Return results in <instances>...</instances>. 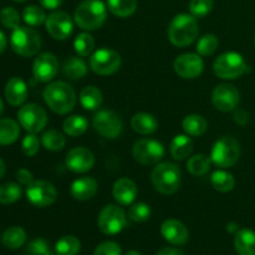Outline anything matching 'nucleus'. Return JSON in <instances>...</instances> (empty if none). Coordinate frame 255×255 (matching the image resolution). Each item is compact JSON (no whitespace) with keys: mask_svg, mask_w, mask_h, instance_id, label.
I'll use <instances>...</instances> for the list:
<instances>
[{"mask_svg":"<svg viewBox=\"0 0 255 255\" xmlns=\"http://www.w3.org/2000/svg\"><path fill=\"white\" fill-rule=\"evenodd\" d=\"M45 102L51 111L59 115H66L76 105V94L69 84L56 81L45 87L42 92Z\"/></svg>","mask_w":255,"mask_h":255,"instance_id":"obj_1","label":"nucleus"},{"mask_svg":"<svg viewBox=\"0 0 255 255\" xmlns=\"http://www.w3.org/2000/svg\"><path fill=\"white\" fill-rule=\"evenodd\" d=\"M198 22L193 15L178 14L168 26V39L174 46L186 47L198 37Z\"/></svg>","mask_w":255,"mask_h":255,"instance_id":"obj_2","label":"nucleus"},{"mask_svg":"<svg viewBox=\"0 0 255 255\" xmlns=\"http://www.w3.org/2000/svg\"><path fill=\"white\" fill-rule=\"evenodd\" d=\"M107 17L106 5L101 0H84L75 10V22L82 30H96L105 24Z\"/></svg>","mask_w":255,"mask_h":255,"instance_id":"obj_3","label":"nucleus"},{"mask_svg":"<svg viewBox=\"0 0 255 255\" xmlns=\"http://www.w3.org/2000/svg\"><path fill=\"white\" fill-rule=\"evenodd\" d=\"M151 179L157 192L162 194H173L181 186V169L172 162H163L154 167Z\"/></svg>","mask_w":255,"mask_h":255,"instance_id":"obj_4","label":"nucleus"},{"mask_svg":"<svg viewBox=\"0 0 255 255\" xmlns=\"http://www.w3.org/2000/svg\"><path fill=\"white\" fill-rule=\"evenodd\" d=\"M11 49L24 57L34 56L41 47V37L39 32L27 26H17L10 36Z\"/></svg>","mask_w":255,"mask_h":255,"instance_id":"obj_5","label":"nucleus"},{"mask_svg":"<svg viewBox=\"0 0 255 255\" xmlns=\"http://www.w3.org/2000/svg\"><path fill=\"white\" fill-rule=\"evenodd\" d=\"M214 74L223 80H234L248 71V65L241 54L234 51L224 52L214 61Z\"/></svg>","mask_w":255,"mask_h":255,"instance_id":"obj_6","label":"nucleus"},{"mask_svg":"<svg viewBox=\"0 0 255 255\" xmlns=\"http://www.w3.org/2000/svg\"><path fill=\"white\" fill-rule=\"evenodd\" d=\"M239 154H241V147L238 141L231 136H223L214 143L211 159L217 167L227 168L237 163Z\"/></svg>","mask_w":255,"mask_h":255,"instance_id":"obj_7","label":"nucleus"},{"mask_svg":"<svg viewBox=\"0 0 255 255\" xmlns=\"http://www.w3.org/2000/svg\"><path fill=\"white\" fill-rule=\"evenodd\" d=\"M100 231L107 236H115L124 231L127 227V217L124 209L119 206L109 204L100 212L97 219Z\"/></svg>","mask_w":255,"mask_h":255,"instance_id":"obj_8","label":"nucleus"},{"mask_svg":"<svg viewBox=\"0 0 255 255\" xmlns=\"http://www.w3.org/2000/svg\"><path fill=\"white\" fill-rule=\"evenodd\" d=\"M133 158L143 166L156 164L163 158L164 147L161 142L151 138L138 139L132 148Z\"/></svg>","mask_w":255,"mask_h":255,"instance_id":"obj_9","label":"nucleus"},{"mask_svg":"<svg viewBox=\"0 0 255 255\" xmlns=\"http://www.w3.org/2000/svg\"><path fill=\"white\" fill-rule=\"evenodd\" d=\"M121 66V56L112 49H100L92 54L90 67L92 71L101 76L112 75Z\"/></svg>","mask_w":255,"mask_h":255,"instance_id":"obj_10","label":"nucleus"},{"mask_svg":"<svg viewBox=\"0 0 255 255\" xmlns=\"http://www.w3.org/2000/svg\"><path fill=\"white\" fill-rule=\"evenodd\" d=\"M17 120H19L20 126L24 127L25 131L29 133H37L46 126L47 115L39 105L29 104L19 110Z\"/></svg>","mask_w":255,"mask_h":255,"instance_id":"obj_11","label":"nucleus"},{"mask_svg":"<svg viewBox=\"0 0 255 255\" xmlns=\"http://www.w3.org/2000/svg\"><path fill=\"white\" fill-rule=\"evenodd\" d=\"M27 201L35 207L44 208L56 201L57 192L54 184L47 181H34L26 187Z\"/></svg>","mask_w":255,"mask_h":255,"instance_id":"obj_12","label":"nucleus"},{"mask_svg":"<svg viewBox=\"0 0 255 255\" xmlns=\"http://www.w3.org/2000/svg\"><path fill=\"white\" fill-rule=\"evenodd\" d=\"M92 124H94L95 129L101 136L110 139L119 137L121 134L122 128H124V124H122L119 115L111 110H101V111L97 112L95 115Z\"/></svg>","mask_w":255,"mask_h":255,"instance_id":"obj_13","label":"nucleus"},{"mask_svg":"<svg viewBox=\"0 0 255 255\" xmlns=\"http://www.w3.org/2000/svg\"><path fill=\"white\" fill-rule=\"evenodd\" d=\"M174 71L182 79L192 80L201 76L203 72L204 62L201 55L198 54H183L174 60Z\"/></svg>","mask_w":255,"mask_h":255,"instance_id":"obj_14","label":"nucleus"},{"mask_svg":"<svg viewBox=\"0 0 255 255\" xmlns=\"http://www.w3.org/2000/svg\"><path fill=\"white\" fill-rule=\"evenodd\" d=\"M239 91L231 84H221L213 90L212 102L222 112H229L236 110L239 104Z\"/></svg>","mask_w":255,"mask_h":255,"instance_id":"obj_15","label":"nucleus"},{"mask_svg":"<svg viewBox=\"0 0 255 255\" xmlns=\"http://www.w3.org/2000/svg\"><path fill=\"white\" fill-rule=\"evenodd\" d=\"M46 30L54 39L65 40L71 35L74 30V22L67 12L54 11L46 17Z\"/></svg>","mask_w":255,"mask_h":255,"instance_id":"obj_16","label":"nucleus"},{"mask_svg":"<svg viewBox=\"0 0 255 255\" xmlns=\"http://www.w3.org/2000/svg\"><path fill=\"white\" fill-rule=\"evenodd\" d=\"M59 71V61L51 52H42L35 59L32 65V74L37 81H51Z\"/></svg>","mask_w":255,"mask_h":255,"instance_id":"obj_17","label":"nucleus"},{"mask_svg":"<svg viewBox=\"0 0 255 255\" xmlns=\"http://www.w3.org/2000/svg\"><path fill=\"white\" fill-rule=\"evenodd\" d=\"M95 164V156L89 148L75 147L66 156V166L75 173L89 172Z\"/></svg>","mask_w":255,"mask_h":255,"instance_id":"obj_18","label":"nucleus"},{"mask_svg":"<svg viewBox=\"0 0 255 255\" xmlns=\"http://www.w3.org/2000/svg\"><path fill=\"white\" fill-rule=\"evenodd\" d=\"M161 234L167 242L173 246H183L189 239L188 229L177 219H168L163 222L161 227Z\"/></svg>","mask_w":255,"mask_h":255,"instance_id":"obj_19","label":"nucleus"},{"mask_svg":"<svg viewBox=\"0 0 255 255\" xmlns=\"http://www.w3.org/2000/svg\"><path fill=\"white\" fill-rule=\"evenodd\" d=\"M112 194L121 206H131L137 197V186L128 178H120L115 182Z\"/></svg>","mask_w":255,"mask_h":255,"instance_id":"obj_20","label":"nucleus"},{"mask_svg":"<svg viewBox=\"0 0 255 255\" xmlns=\"http://www.w3.org/2000/svg\"><path fill=\"white\" fill-rule=\"evenodd\" d=\"M5 99L11 106H21L27 99V86L21 77H11L5 86Z\"/></svg>","mask_w":255,"mask_h":255,"instance_id":"obj_21","label":"nucleus"},{"mask_svg":"<svg viewBox=\"0 0 255 255\" xmlns=\"http://www.w3.org/2000/svg\"><path fill=\"white\" fill-rule=\"evenodd\" d=\"M97 192V182L91 177H82L72 182L70 193L77 201L91 199Z\"/></svg>","mask_w":255,"mask_h":255,"instance_id":"obj_22","label":"nucleus"},{"mask_svg":"<svg viewBox=\"0 0 255 255\" xmlns=\"http://www.w3.org/2000/svg\"><path fill=\"white\" fill-rule=\"evenodd\" d=\"M234 248L239 255H255V232L241 229L236 233Z\"/></svg>","mask_w":255,"mask_h":255,"instance_id":"obj_23","label":"nucleus"},{"mask_svg":"<svg viewBox=\"0 0 255 255\" xmlns=\"http://www.w3.org/2000/svg\"><path fill=\"white\" fill-rule=\"evenodd\" d=\"M131 126L133 131L139 134H151L158 128V122L151 114L139 112L136 114L131 120Z\"/></svg>","mask_w":255,"mask_h":255,"instance_id":"obj_24","label":"nucleus"},{"mask_svg":"<svg viewBox=\"0 0 255 255\" xmlns=\"http://www.w3.org/2000/svg\"><path fill=\"white\" fill-rule=\"evenodd\" d=\"M192 151H193V141L186 134H178L172 139L169 152L174 159L182 161L187 158L192 153Z\"/></svg>","mask_w":255,"mask_h":255,"instance_id":"obj_25","label":"nucleus"},{"mask_svg":"<svg viewBox=\"0 0 255 255\" xmlns=\"http://www.w3.org/2000/svg\"><path fill=\"white\" fill-rule=\"evenodd\" d=\"M20 136L19 125L11 119L0 120V144L9 146L14 143Z\"/></svg>","mask_w":255,"mask_h":255,"instance_id":"obj_26","label":"nucleus"},{"mask_svg":"<svg viewBox=\"0 0 255 255\" xmlns=\"http://www.w3.org/2000/svg\"><path fill=\"white\" fill-rule=\"evenodd\" d=\"M102 100H104L102 92L95 86H87L80 92V102L82 107L89 111H95L99 109L102 104Z\"/></svg>","mask_w":255,"mask_h":255,"instance_id":"obj_27","label":"nucleus"},{"mask_svg":"<svg viewBox=\"0 0 255 255\" xmlns=\"http://www.w3.org/2000/svg\"><path fill=\"white\" fill-rule=\"evenodd\" d=\"M87 70H89V67H87L86 62L81 57L75 56L66 60V62L64 64V67H62V72H64L65 76L71 80L82 79L84 76H86Z\"/></svg>","mask_w":255,"mask_h":255,"instance_id":"obj_28","label":"nucleus"},{"mask_svg":"<svg viewBox=\"0 0 255 255\" xmlns=\"http://www.w3.org/2000/svg\"><path fill=\"white\" fill-rule=\"evenodd\" d=\"M182 126H183L186 133L193 137L202 136V134L206 133L207 128H208V124L201 115H189V116H187L182 122Z\"/></svg>","mask_w":255,"mask_h":255,"instance_id":"obj_29","label":"nucleus"},{"mask_svg":"<svg viewBox=\"0 0 255 255\" xmlns=\"http://www.w3.org/2000/svg\"><path fill=\"white\" fill-rule=\"evenodd\" d=\"M87 126H89V124H87V120L84 116L74 115V116H70L65 120L62 128H64L65 133L69 134V136L79 137L86 132Z\"/></svg>","mask_w":255,"mask_h":255,"instance_id":"obj_30","label":"nucleus"},{"mask_svg":"<svg viewBox=\"0 0 255 255\" xmlns=\"http://www.w3.org/2000/svg\"><path fill=\"white\" fill-rule=\"evenodd\" d=\"M26 242V233L20 227H10L4 232L2 244L9 249H19Z\"/></svg>","mask_w":255,"mask_h":255,"instance_id":"obj_31","label":"nucleus"},{"mask_svg":"<svg viewBox=\"0 0 255 255\" xmlns=\"http://www.w3.org/2000/svg\"><path fill=\"white\" fill-rule=\"evenodd\" d=\"M109 10L119 17L131 16L137 9V0H107Z\"/></svg>","mask_w":255,"mask_h":255,"instance_id":"obj_32","label":"nucleus"},{"mask_svg":"<svg viewBox=\"0 0 255 255\" xmlns=\"http://www.w3.org/2000/svg\"><path fill=\"white\" fill-rule=\"evenodd\" d=\"M212 159L208 156L203 153L194 154L193 157L188 159L187 162V169L189 171V173L193 174V176H204L206 173H208L209 168H211Z\"/></svg>","mask_w":255,"mask_h":255,"instance_id":"obj_33","label":"nucleus"},{"mask_svg":"<svg viewBox=\"0 0 255 255\" xmlns=\"http://www.w3.org/2000/svg\"><path fill=\"white\" fill-rule=\"evenodd\" d=\"M211 182L214 189L222 192V193L231 192L234 188V186H236V179H234L233 174H231L227 171H222V169L221 171H216L212 174Z\"/></svg>","mask_w":255,"mask_h":255,"instance_id":"obj_34","label":"nucleus"},{"mask_svg":"<svg viewBox=\"0 0 255 255\" xmlns=\"http://www.w3.org/2000/svg\"><path fill=\"white\" fill-rule=\"evenodd\" d=\"M81 249V243L74 236H65L56 242L55 253L56 255H77Z\"/></svg>","mask_w":255,"mask_h":255,"instance_id":"obj_35","label":"nucleus"},{"mask_svg":"<svg viewBox=\"0 0 255 255\" xmlns=\"http://www.w3.org/2000/svg\"><path fill=\"white\" fill-rule=\"evenodd\" d=\"M41 143L46 149L55 152L64 148L66 139H65L64 134L61 132L56 131V129H49V131L42 134Z\"/></svg>","mask_w":255,"mask_h":255,"instance_id":"obj_36","label":"nucleus"},{"mask_svg":"<svg viewBox=\"0 0 255 255\" xmlns=\"http://www.w3.org/2000/svg\"><path fill=\"white\" fill-rule=\"evenodd\" d=\"M46 17L44 9L37 5H29L22 11V19L30 26H40L46 21Z\"/></svg>","mask_w":255,"mask_h":255,"instance_id":"obj_37","label":"nucleus"},{"mask_svg":"<svg viewBox=\"0 0 255 255\" xmlns=\"http://www.w3.org/2000/svg\"><path fill=\"white\" fill-rule=\"evenodd\" d=\"M75 51L79 56H89L92 54L95 49V40L89 32H81L76 36L74 41Z\"/></svg>","mask_w":255,"mask_h":255,"instance_id":"obj_38","label":"nucleus"},{"mask_svg":"<svg viewBox=\"0 0 255 255\" xmlns=\"http://www.w3.org/2000/svg\"><path fill=\"white\" fill-rule=\"evenodd\" d=\"M21 197V188L17 183H5L0 186V203L1 204H11L19 201Z\"/></svg>","mask_w":255,"mask_h":255,"instance_id":"obj_39","label":"nucleus"},{"mask_svg":"<svg viewBox=\"0 0 255 255\" xmlns=\"http://www.w3.org/2000/svg\"><path fill=\"white\" fill-rule=\"evenodd\" d=\"M218 37L213 34L203 35L201 39L197 42V52L201 56H209V55L214 54L216 50L218 49Z\"/></svg>","mask_w":255,"mask_h":255,"instance_id":"obj_40","label":"nucleus"},{"mask_svg":"<svg viewBox=\"0 0 255 255\" xmlns=\"http://www.w3.org/2000/svg\"><path fill=\"white\" fill-rule=\"evenodd\" d=\"M151 217V207L143 202H138L129 207L128 209V218L136 223H143L148 221Z\"/></svg>","mask_w":255,"mask_h":255,"instance_id":"obj_41","label":"nucleus"},{"mask_svg":"<svg viewBox=\"0 0 255 255\" xmlns=\"http://www.w3.org/2000/svg\"><path fill=\"white\" fill-rule=\"evenodd\" d=\"M25 255H56V253L51 251L49 243L45 239L37 238L27 244Z\"/></svg>","mask_w":255,"mask_h":255,"instance_id":"obj_42","label":"nucleus"},{"mask_svg":"<svg viewBox=\"0 0 255 255\" xmlns=\"http://www.w3.org/2000/svg\"><path fill=\"white\" fill-rule=\"evenodd\" d=\"M0 22L7 29H16L20 26V15L14 7H4L0 11Z\"/></svg>","mask_w":255,"mask_h":255,"instance_id":"obj_43","label":"nucleus"},{"mask_svg":"<svg viewBox=\"0 0 255 255\" xmlns=\"http://www.w3.org/2000/svg\"><path fill=\"white\" fill-rule=\"evenodd\" d=\"M213 9V0H191L189 10L194 17H203Z\"/></svg>","mask_w":255,"mask_h":255,"instance_id":"obj_44","label":"nucleus"},{"mask_svg":"<svg viewBox=\"0 0 255 255\" xmlns=\"http://www.w3.org/2000/svg\"><path fill=\"white\" fill-rule=\"evenodd\" d=\"M40 147V141L35 133H29L27 136L24 137L21 142V148L22 152L26 154L27 157H32L37 153Z\"/></svg>","mask_w":255,"mask_h":255,"instance_id":"obj_45","label":"nucleus"},{"mask_svg":"<svg viewBox=\"0 0 255 255\" xmlns=\"http://www.w3.org/2000/svg\"><path fill=\"white\" fill-rule=\"evenodd\" d=\"M94 255H121V247L115 242H104L95 249Z\"/></svg>","mask_w":255,"mask_h":255,"instance_id":"obj_46","label":"nucleus"},{"mask_svg":"<svg viewBox=\"0 0 255 255\" xmlns=\"http://www.w3.org/2000/svg\"><path fill=\"white\" fill-rule=\"evenodd\" d=\"M16 179L20 184H22V186H26V187L29 186L31 182H34L31 172L27 171V169H25V168L19 169V171L16 172Z\"/></svg>","mask_w":255,"mask_h":255,"instance_id":"obj_47","label":"nucleus"},{"mask_svg":"<svg viewBox=\"0 0 255 255\" xmlns=\"http://www.w3.org/2000/svg\"><path fill=\"white\" fill-rule=\"evenodd\" d=\"M248 120V114H247L246 111H243V110H238V111H236V114H234V121H236V124L241 125V126L247 125Z\"/></svg>","mask_w":255,"mask_h":255,"instance_id":"obj_48","label":"nucleus"},{"mask_svg":"<svg viewBox=\"0 0 255 255\" xmlns=\"http://www.w3.org/2000/svg\"><path fill=\"white\" fill-rule=\"evenodd\" d=\"M64 0H40V4L42 7L49 10H55L56 7H59L62 4Z\"/></svg>","mask_w":255,"mask_h":255,"instance_id":"obj_49","label":"nucleus"},{"mask_svg":"<svg viewBox=\"0 0 255 255\" xmlns=\"http://www.w3.org/2000/svg\"><path fill=\"white\" fill-rule=\"evenodd\" d=\"M157 255H183L181 251L178 249H174V248H164L162 249L161 252H158Z\"/></svg>","mask_w":255,"mask_h":255,"instance_id":"obj_50","label":"nucleus"},{"mask_svg":"<svg viewBox=\"0 0 255 255\" xmlns=\"http://www.w3.org/2000/svg\"><path fill=\"white\" fill-rule=\"evenodd\" d=\"M6 47V37H5L4 32L0 31V54L5 50Z\"/></svg>","mask_w":255,"mask_h":255,"instance_id":"obj_51","label":"nucleus"},{"mask_svg":"<svg viewBox=\"0 0 255 255\" xmlns=\"http://www.w3.org/2000/svg\"><path fill=\"white\" fill-rule=\"evenodd\" d=\"M227 231H228L229 233H237V232H238V224L229 223L228 226H227Z\"/></svg>","mask_w":255,"mask_h":255,"instance_id":"obj_52","label":"nucleus"},{"mask_svg":"<svg viewBox=\"0 0 255 255\" xmlns=\"http://www.w3.org/2000/svg\"><path fill=\"white\" fill-rule=\"evenodd\" d=\"M4 174H5V163H4V161L0 158V179L4 177Z\"/></svg>","mask_w":255,"mask_h":255,"instance_id":"obj_53","label":"nucleus"},{"mask_svg":"<svg viewBox=\"0 0 255 255\" xmlns=\"http://www.w3.org/2000/svg\"><path fill=\"white\" fill-rule=\"evenodd\" d=\"M126 255H142V254L138 253V252H136V251H131V252H128Z\"/></svg>","mask_w":255,"mask_h":255,"instance_id":"obj_54","label":"nucleus"},{"mask_svg":"<svg viewBox=\"0 0 255 255\" xmlns=\"http://www.w3.org/2000/svg\"><path fill=\"white\" fill-rule=\"evenodd\" d=\"M2 111H4V105H2L1 99H0V116L2 115Z\"/></svg>","mask_w":255,"mask_h":255,"instance_id":"obj_55","label":"nucleus"},{"mask_svg":"<svg viewBox=\"0 0 255 255\" xmlns=\"http://www.w3.org/2000/svg\"><path fill=\"white\" fill-rule=\"evenodd\" d=\"M14 1H17V2H21V1H25V0H14Z\"/></svg>","mask_w":255,"mask_h":255,"instance_id":"obj_56","label":"nucleus"}]
</instances>
